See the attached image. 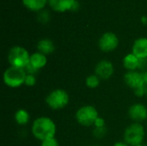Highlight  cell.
<instances>
[{
	"label": "cell",
	"mask_w": 147,
	"mask_h": 146,
	"mask_svg": "<svg viewBox=\"0 0 147 146\" xmlns=\"http://www.w3.org/2000/svg\"><path fill=\"white\" fill-rule=\"evenodd\" d=\"M69 94L62 89L52 90L46 97L47 105L53 110H60L69 103Z\"/></svg>",
	"instance_id": "5b68a950"
},
{
	"label": "cell",
	"mask_w": 147,
	"mask_h": 146,
	"mask_svg": "<svg viewBox=\"0 0 147 146\" xmlns=\"http://www.w3.org/2000/svg\"><path fill=\"white\" fill-rule=\"evenodd\" d=\"M142 18H143V19H142V20H143V22H146H146H147V18H146V17H142Z\"/></svg>",
	"instance_id": "484cf974"
},
{
	"label": "cell",
	"mask_w": 147,
	"mask_h": 146,
	"mask_svg": "<svg viewBox=\"0 0 147 146\" xmlns=\"http://www.w3.org/2000/svg\"><path fill=\"white\" fill-rule=\"evenodd\" d=\"M91 146H98V145H91Z\"/></svg>",
	"instance_id": "83f0119b"
},
{
	"label": "cell",
	"mask_w": 147,
	"mask_h": 146,
	"mask_svg": "<svg viewBox=\"0 0 147 146\" xmlns=\"http://www.w3.org/2000/svg\"><path fill=\"white\" fill-rule=\"evenodd\" d=\"M128 116L134 121L140 123L147 119V108L142 103H134L128 109Z\"/></svg>",
	"instance_id": "30bf717a"
},
{
	"label": "cell",
	"mask_w": 147,
	"mask_h": 146,
	"mask_svg": "<svg viewBox=\"0 0 147 146\" xmlns=\"http://www.w3.org/2000/svg\"><path fill=\"white\" fill-rule=\"evenodd\" d=\"M124 82L125 83L134 90L143 87L144 84V77L143 73L139 72L137 71H127L124 75Z\"/></svg>",
	"instance_id": "ba28073f"
},
{
	"label": "cell",
	"mask_w": 147,
	"mask_h": 146,
	"mask_svg": "<svg viewBox=\"0 0 147 146\" xmlns=\"http://www.w3.org/2000/svg\"><path fill=\"white\" fill-rule=\"evenodd\" d=\"M113 146H129L125 142H116Z\"/></svg>",
	"instance_id": "d4e9b609"
},
{
	"label": "cell",
	"mask_w": 147,
	"mask_h": 146,
	"mask_svg": "<svg viewBox=\"0 0 147 146\" xmlns=\"http://www.w3.org/2000/svg\"><path fill=\"white\" fill-rule=\"evenodd\" d=\"M37 48H38L40 52H41L45 55L51 54L55 50V46H54L53 42L49 39L40 40L37 44Z\"/></svg>",
	"instance_id": "9a60e30c"
},
{
	"label": "cell",
	"mask_w": 147,
	"mask_h": 146,
	"mask_svg": "<svg viewBox=\"0 0 147 146\" xmlns=\"http://www.w3.org/2000/svg\"><path fill=\"white\" fill-rule=\"evenodd\" d=\"M57 127L54 121L47 116H41L35 119L31 126L32 134L40 141L55 138Z\"/></svg>",
	"instance_id": "6da1fadb"
},
{
	"label": "cell",
	"mask_w": 147,
	"mask_h": 146,
	"mask_svg": "<svg viewBox=\"0 0 147 146\" xmlns=\"http://www.w3.org/2000/svg\"><path fill=\"white\" fill-rule=\"evenodd\" d=\"M14 119L16 122L20 126H25L29 121V114L26 109L20 108L18 109L14 115Z\"/></svg>",
	"instance_id": "2e32d148"
},
{
	"label": "cell",
	"mask_w": 147,
	"mask_h": 146,
	"mask_svg": "<svg viewBox=\"0 0 147 146\" xmlns=\"http://www.w3.org/2000/svg\"><path fill=\"white\" fill-rule=\"evenodd\" d=\"M40 146H59V145L58 140L55 138H53V139H49L42 141Z\"/></svg>",
	"instance_id": "44dd1931"
},
{
	"label": "cell",
	"mask_w": 147,
	"mask_h": 146,
	"mask_svg": "<svg viewBox=\"0 0 147 146\" xmlns=\"http://www.w3.org/2000/svg\"><path fill=\"white\" fill-rule=\"evenodd\" d=\"M114 65L113 64L106 59L98 62L95 67V74L100 77V79L107 80L110 78L114 74Z\"/></svg>",
	"instance_id": "9c48e42d"
},
{
	"label": "cell",
	"mask_w": 147,
	"mask_h": 146,
	"mask_svg": "<svg viewBox=\"0 0 147 146\" xmlns=\"http://www.w3.org/2000/svg\"><path fill=\"white\" fill-rule=\"evenodd\" d=\"M135 146H145V145H135Z\"/></svg>",
	"instance_id": "4316f807"
},
{
	"label": "cell",
	"mask_w": 147,
	"mask_h": 146,
	"mask_svg": "<svg viewBox=\"0 0 147 146\" xmlns=\"http://www.w3.org/2000/svg\"><path fill=\"white\" fill-rule=\"evenodd\" d=\"M146 59H138L134 53H128L127 54L123 59V66L128 71H136L139 68H141L144 65V61Z\"/></svg>",
	"instance_id": "7c38bea8"
},
{
	"label": "cell",
	"mask_w": 147,
	"mask_h": 146,
	"mask_svg": "<svg viewBox=\"0 0 147 146\" xmlns=\"http://www.w3.org/2000/svg\"><path fill=\"white\" fill-rule=\"evenodd\" d=\"M99 48L105 52H109L115 50L119 45V39L117 35L112 32L103 34L99 39Z\"/></svg>",
	"instance_id": "52a82bcc"
},
{
	"label": "cell",
	"mask_w": 147,
	"mask_h": 146,
	"mask_svg": "<svg viewBox=\"0 0 147 146\" xmlns=\"http://www.w3.org/2000/svg\"><path fill=\"white\" fill-rule=\"evenodd\" d=\"M35 83H36V78H35L34 75L27 74L26 78H25V83H24V84H25L26 86L32 87V86H34Z\"/></svg>",
	"instance_id": "d6986e66"
},
{
	"label": "cell",
	"mask_w": 147,
	"mask_h": 146,
	"mask_svg": "<svg viewBox=\"0 0 147 146\" xmlns=\"http://www.w3.org/2000/svg\"><path fill=\"white\" fill-rule=\"evenodd\" d=\"M143 77H144V84H143V88L145 89L146 92L147 94V71L145 72H143Z\"/></svg>",
	"instance_id": "cb8c5ba5"
},
{
	"label": "cell",
	"mask_w": 147,
	"mask_h": 146,
	"mask_svg": "<svg viewBox=\"0 0 147 146\" xmlns=\"http://www.w3.org/2000/svg\"><path fill=\"white\" fill-rule=\"evenodd\" d=\"M27 73L24 69L9 66L3 75V80L5 85L9 88H19L25 83Z\"/></svg>",
	"instance_id": "7a4b0ae2"
},
{
	"label": "cell",
	"mask_w": 147,
	"mask_h": 146,
	"mask_svg": "<svg viewBox=\"0 0 147 146\" xmlns=\"http://www.w3.org/2000/svg\"><path fill=\"white\" fill-rule=\"evenodd\" d=\"M76 0H48L50 7L58 12L71 10Z\"/></svg>",
	"instance_id": "4fadbf2b"
},
{
	"label": "cell",
	"mask_w": 147,
	"mask_h": 146,
	"mask_svg": "<svg viewBox=\"0 0 147 146\" xmlns=\"http://www.w3.org/2000/svg\"><path fill=\"white\" fill-rule=\"evenodd\" d=\"M85 84L90 89H95L99 86L100 84V77L96 76V74L90 75L86 77Z\"/></svg>",
	"instance_id": "ac0fdd59"
},
{
	"label": "cell",
	"mask_w": 147,
	"mask_h": 146,
	"mask_svg": "<svg viewBox=\"0 0 147 146\" xmlns=\"http://www.w3.org/2000/svg\"><path fill=\"white\" fill-rule=\"evenodd\" d=\"M132 53L140 59H147V38L141 37L136 40L133 45Z\"/></svg>",
	"instance_id": "8fae6325"
},
{
	"label": "cell",
	"mask_w": 147,
	"mask_h": 146,
	"mask_svg": "<svg viewBox=\"0 0 147 146\" xmlns=\"http://www.w3.org/2000/svg\"><path fill=\"white\" fill-rule=\"evenodd\" d=\"M77 121L83 126H91L99 117L97 109L90 105L79 108L75 114Z\"/></svg>",
	"instance_id": "8992f818"
},
{
	"label": "cell",
	"mask_w": 147,
	"mask_h": 146,
	"mask_svg": "<svg viewBox=\"0 0 147 146\" xmlns=\"http://www.w3.org/2000/svg\"><path fill=\"white\" fill-rule=\"evenodd\" d=\"M94 126H95V128H102V127H105V120H104V119L99 116V117L96 119V120L95 121Z\"/></svg>",
	"instance_id": "7402d4cb"
},
{
	"label": "cell",
	"mask_w": 147,
	"mask_h": 146,
	"mask_svg": "<svg viewBox=\"0 0 147 146\" xmlns=\"http://www.w3.org/2000/svg\"><path fill=\"white\" fill-rule=\"evenodd\" d=\"M145 128L138 122L129 125L124 132V142L129 146L142 145L145 139Z\"/></svg>",
	"instance_id": "3957f363"
},
{
	"label": "cell",
	"mask_w": 147,
	"mask_h": 146,
	"mask_svg": "<svg viewBox=\"0 0 147 146\" xmlns=\"http://www.w3.org/2000/svg\"><path fill=\"white\" fill-rule=\"evenodd\" d=\"M47 63V56L45 54L40 52H34V53L30 55L29 64L34 68H35L37 71H39L40 69H42L43 67H45Z\"/></svg>",
	"instance_id": "5bb4252c"
},
{
	"label": "cell",
	"mask_w": 147,
	"mask_h": 146,
	"mask_svg": "<svg viewBox=\"0 0 147 146\" xmlns=\"http://www.w3.org/2000/svg\"><path fill=\"white\" fill-rule=\"evenodd\" d=\"M94 136L98 139H102L106 133H107V129L106 127H102V128H95L94 130Z\"/></svg>",
	"instance_id": "ffe728a7"
},
{
	"label": "cell",
	"mask_w": 147,
	"mask_h": 146,
	"mask_svg": "<svg viewBox=\"0 0 147 146\" xmlns=\"http://www.w3.org/2000/svg\"><path fill=\"white\" fill-rule=\"evenodd\" d=\"M30 60V55L27 49L20 46H13L8 53V61L10 66L24 69Z\"/></svg>",
	"instance_id": "277c9868"
},
{
	"label": "cell",
	"mask_w": 147,
	"mask_h": 146,
	"mask_svg": "<svg viewBox=\"0 0 147 146\" xmlns=\"http://www.w3.org/2000/svg\"><path fill=\"white\" fill-rule=\"evenodd\" d=\"M134 94H135L137 96L142 97L143 96H145V95L146 94V92L145 89H144L143 87H141V88H140V89H135V90H134Z\"/></svg>",
	"instance_id": "603a6c76"
},
{
	"label": "cell",
	"mask_w": 147,
	"mask_h": 146,
	"mask_svg": "<svg viewBox=\"0 0 147 146\" xmlns=\"http://www.w3.org/2000/svg\"><path fill=\"white\" fill-rule=\"evenodd\" d=\"M22 3L28 9L38 11L44 8L47 3V0H22Z\"/></svg>",
	"instance_id": "e0dca14e"
}]
</instances>
